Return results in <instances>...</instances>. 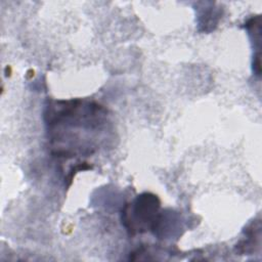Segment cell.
Masks as SVG:
<instances>
[{
    "instance_id": "obj_1",
    "label": "cell",
    "mask_w": 262,
    "mask_h": 262,
    "mask_svg": "<svg viewBox=\"0 0 262 262\" xmlns=\"http://www.w3.org/2000/svg\"><path fill=\"white\" fill-rule=\"evenodd\" d=\"M159 209L160 201L157 195L150 192L141 193L122 209V224L131 235L154 230L160 217Z\"/></svg>"
},
{
    "instance_id": "obj_3",
    "label": "cell",
    "mask_w": 262,
    "mask_h": 262,
    "mask_svg": "<svg viewBox=\"0 0 262 262\" xmlns=\"http://www.w3.org/2000/svg\"><path fill=\"white\" fill-rule=\"evenodd\" d=\"M200 12L198 14V25L200 32L209 33L218 25V21L221 16V12L219 8H213L210 6L208 8H199Z\"/></svg>"
},
{
    "instance_id": "obj_2",
    "label": "cell",
    "mask_w": 262,
    "mask_h": 262,
    "mask_svg": "<svg viewBox=\"0 0 262 262\" xmlns=\"http://www.w3.org/2000/svg\"><path fill=\"white\" fill-rule=\"evenodd\" d=\"M260 221H253L245 230V238L241 239L235 246V251L239 255L251 254L255 252V248L260 247Z\"/></svg>"
}]
</instances>
